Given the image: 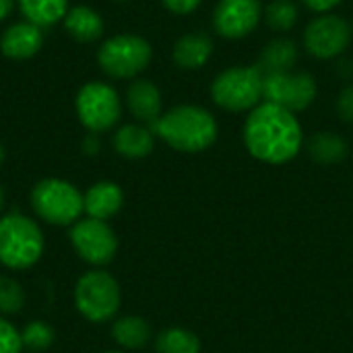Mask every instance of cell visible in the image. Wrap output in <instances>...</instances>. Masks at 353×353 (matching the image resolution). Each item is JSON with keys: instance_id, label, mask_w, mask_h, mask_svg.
I'll return each mask as SVG.
<instances>
[{"instance_id": "1", "label": "cell", "mask_w": 353, "mask_h": 353, "mask_svg": "<svg viewBox=\"0 0 353 353\" xmlns=\"http://www.w3.org/2000/svg\"><path fill=\"white\" fill-rule=\"evenodd\" d=\"M244 145L254 159L279 165L300 153L304 134L296 114L263 101L244 122Z\"/></svg>"}, {"instance_id": "2", "label": "cell", "mask_w": 353, "mask_h": 353, "mask_svg": "<svg viewBox=\"0 0 353 353\" xmlns=\"http://www.w3.org/2000/svg\"><path fill=\"white\" fill-rule=\"evenodd\" d=\"M151 130L163 139L172 149L184 153H199L217 141V120L199 105H176L159 116Z\"/></svg>"}, {"instance_id": "3", "label": "cell", "mask_w": 353, "mask_h": 353, "mask_svg": "<svg viewBox=\"0 0 353 353\" xmlns=\"http://www.w3.org/2000/svg\"><path fill=\"white\" fill-rule=\"evenodd\" d=\"M43 234L35 221L21 213L0 217V263L6 269L23 271L43 254Z\"/></svg>"}, {"instance_id": "4", "label": "cell", "mask_w": 353, "mask_h": 353, "mask_svg": "<svg viewBox=\"0 0 353 353\" xmlns=\"http://www.w3.org/2000/svg\"><path fill=\"white\" fill-rule=\"evenodd\" d=\"M265 74L259 66H230L211 83L213 101L228 112H252L263 103Z\"/></svg>"}, {"instance_id": "5", "label": "cell", "mask_w": 353, "mask_h": 353, "mask_svg": "<svg viewBox=\"0 0 353 353\" xmlns=\"http://www.w3.org/2000/svg\"><path fill=\"white\" fill-rule=\"evenodd\" d=\"M31 207L50 225H72L81 219L83 194L66 180L46 178L31 190Z\"/></svg>"}, {"instance_id": "6", "label": "cell", "mask_w": 353, "mask_h": 353, "mask_svg": "<svg viewBox=\"0 0 353 353\" xmlns=\"http://www.w3.org/2000/svg\"><path fill=\"white\" fill-rule=\"evenodd\" d=\"M151 56H153V50L145 37L122 33L101 43L97 52V62L108 77L132 79L149 66Z\"/></svg>"}, {"instance_id": "7", "label": "cell", "mask_w": 353, "mask_h": 353, "mask_svg": "<svg viewBox=\"0 0 353 353\" xmlns=\"http://www.w3.org/2000/svg\"><path fill=\"white\" fill-rule=\"evenodd\" d=\"M74 306L91 323L114 319L120 308V285L105 271H89L74 285Z\"/></svg>"}, {"instance_id": "8", "label": "cell", "mask_w": 353, "mask_h": 353, "mask_svg": "<svg viewBox=\"0 0 353 353\" xmlns=\"http://www.w3.org/2000/svg\"><path fill=\"white\" fill-rule=\"evenodd\" d=\"M316 81L310 72L288 70L277 74H265L263 101L275 103L292 114L304 112L316 99Z\"/></svg>"}, {"instance_id": "9", "label": "cell", "mask_w": 353, "mask_h": 353, "mask_svg": "<svg viewBox=\"0 0 353 353\" xmlns=\"http://www.w3.org/2000/svg\"><path fill=\"white\" fill-rule=\"evenodd\" d=\"M77 114L85 128L91 132H103L120 120L122 103L114 87L91 81L77 95Z\"/></svg>"}, {"instance_id": "10", "label": "cell", "mask_w": 353, "mask_h": 353, "mask_svg": "<svg viewBox=\"0 0 353 353\" xmlns=\"http://www.w3.org/2000/svg\"><path fill=\"white\" fill-rule=\"evenodd\" d=\"M70 242L74 252L85 263L95 267L108 265L118 250V240L114 230L108 225V221L93 219V217H85L72 223Z\"/></svg>"}, {"instance_id": "11", "label": "cell", "mask_w": 353, "mask_h": 353, "mask_svg": "<svg viewBox=\"0 0 353 353\" xmlns=\"http://www.w3.org/2000/svg\"><path fill=\"white\" fill-rule=\"evenodd\" d=\"M353 27L337 14H319L304 31V48L319 60H333L341 56L352 41Z\"/></svg>"}, {"instance_id": "12", "label": "cell", "mask_w": 353, "mask_h": 353, "mask_svg": "<svg viewBox=\"0 0 353 353\" xmlns=\"http://www.w3.org/2000/svg\"><path fill=\"white\" fill-rule=\"evenodd\" d=\"M263 19L261 0H219L213 10V29L225 39H242Z\"/></svg>"}, {"instance_id": "13", "label": "cell", "mask_w": 353, "mask_h": 353, "mask_svg": "<svg viewBox=\"0 0 353 353\" xmlns=\"http://www.w3.org/2000/svg\"><path fill=\"white\" fill-rule=\"evenodd\" d=\"M43 46V31L41 27L23 21V23H14L10 25L2 37H0V50L6 58L12 60H25L31 58L39 52V48Z\"/></svg>"}, {"instance_id": "14", "label": "cell", "mask_w": 353, "mask_h": 353, "mask_svg": "<svg viewBox=\"0 0 353 353\" xmlns=\"http://www.w3.org/2000/svg\"><path fill=\"white\" fill-rule=\"evenodd\" d=\"M124 205V192L114 182H97L89 186V190L83 194V207L87 217L108 221L114 217Z\"/></svg>"}, {"instance_id": "15", "label": "cell", "mask_w": 353, "mask_h": 353, "mask_svg": "<svg viewBox=\"0 0 353 353\" xmlns=\"http://www.w3.org/2000/svg\"><path fill=\"white\" fill-rule=\"evenodd\" d=\"M126 105L137 120L153 126L161 116V93L151 81L137 79L126 91Z\"/></svg>"}, {"instance_id": "16", "label": "cell", "mask_w": 353, "mask_h": 353, "mask_svg": "<svg viewBox=\"0 0 353 353\" xmlns=\"http://www.w3.org/2000/svg\"><path fill=\"white\" fill-rule=\"evenodd\" d=\"M213 54V41L207 33L194 31L182 35L174 46V62L184 70H196L209 62Z\"/></svg>"}, {"instance_id": "17", "label": "cell", "mask_w": 353, "mask_h": 353, "mask_svg": "<svg viewBox=\"0 0 353 353\" xmlns=\"http://www.w3.org/2000/svg\"><path fill=\"white\" fill-rule=\"evenodd\" d=\"M155 132L143 124H126L114 134V149L126 159H143L153 151Z\"/></svg>"}, {"instance_id": "18", "label": "cell", "mask_w": 353, "mask_h": 353, "mask_svg": "<svg viewBox=\"0 0 353 353\" xmlns=\"http://www.w3.org/2000/svg\"><path fill=\"white\" fill-rule=\"evenodd\" d=\"M298 56H300V52H298L296 41H292L288 37H277L263 48L256 66L263 74L288 72V70H294Z\"/></svg>"}, {"instance_id": "19", "label": "cell", "mask_w": 353, "mask_h": 353, "mask_svg": "<svg viewBox=\"0 0 353 353\" xmlns=\"http://www.w3.org/2000/svg\"><path fill=\"white\" fill-rule=\"evenodd\" d=\"M64 27L77 41H95L103 33V19L89 6H74L66 12Z\"/></svg>"}, {"instance_id": "20", "label": "cell", "mask_w": 353, "mask_h": 353, "mask_svg": "<svg viewBox=\"0 0 353 353\" xmlns=\"http://www.w3.org/2000/svg\"><path fill=\"white\" fill-rule=\"evenodd\" d=\"M308 155L323 165H335L341 163L347 157V143L341 134L337 132H316L310 137L308 145Z\"/></svg>"}, {"instance_id": "21", "label": "cell", "mask_w": 353, "mask_h": 353, "mask_svg": "<svg viewBox=\"0 0 353 353\" xmlns=\"http://www.w3.org/2000/svg\"><path fill=\"white\" fill-rule=\"evenodd\" d=\"M112 337L124 350H141L151 339V327L141 316H124L114 323Z\"/></svg>"}, {"instance_id": "22", "label": "cell", "mask_w": 353, "mask_h": 353, "mask_svg": "<svg viewBox=\"0 0 353 353\" xmlns=\"http://www.w3.org/2000/svg\"><path fill=\"white\" fill-rule=\"evenodd\" d=\"M25 19L37 27H50L66 17L68 0H19Z\"/></svg>"}, {"instance_id": "23", "label": "cell", "mask_w": 353, "mask_h": 353, "mask_svg": "<svg viewBox=\"0 0 353 353\" xmlns=\"http://www.w3.org/2000/svg\"><path fill=\"white\" fill-rule=\"evenodd\" d=\"M157 353H201V341L192 331L168 329L157 335Z\"/></svg>"}, {"instance_id": "24", "label": "cell", "mask_w": 353, "mask_h": 353, "mask_svg": "<svg viewBox=\"0 0 353 353\" xmlns=\"http://www.w3.org/2000/svg\"><path fill=\"white\" fill-rule=\"evenodd\" d=\"M263 17H265V23L273 31L285 33V31H290V29L296 27L298 17H300V10H298V6H296L294 0H273L263 10Z\"/></svg>"}, {"instance_id": "25", "label": "cell", "mask_w": 353, "mask_h": 353, "mask_svg": "<svg viewBox=\"0 0 353 353\" xmlns=\"http://www.w3.org/2000/svg\"><path fill=\"white\" fill-rule=\"evenodd\" d=\"M21 341H23V347L29 352H46L54 343V329L43 321H33L25 325V329L21 331Z\"/></svg>"}, {"instance_id": "26", "label": "cell", "mask_w": 353, "mask_h": 353, "mask_svg": "<svg viewBox=\"0 0 353 353\" xmlns=\"http://www.w3.org/2000/svg\"><path fill=\"white\" fill-rule=\"evenodd\" d=\"M25 306V292L19 281L0 275V314H14Z\"/></svg>"}, {"instance_id": "27", "label": "cell", "mask_w": 353, "mask_h": 353, "mask_svg": "<svg viewBox=\"0 0 353 353\" xmlns=\"http://www.w3.org/2000/svg\"><path fill=\"white\" fill-rule=\"evenodd\" d=\"M23 352V341H21V331L17 327L0 316V353H21Z\"/></svg>"}, {"instance_id": "28", "label": "cell", "mask_w": 353, "mask_h": 353, "mask_svg": "<svg viewBox=\"0 0 353 353\" xmlns=\"http://www.w3.org/2000/svg\"><path fill=\"white\" fill-rule=\"evenodd\" d=\"M337 114L343 122L353 124V83L345 85L337 97Z\"/></svg>"}, {"instance_id": "29", "label": "cell", "mask_w": 353, "mask_h": 353, "mask_svg": "<svg viewBox=\"0 0 353 353\" xmlns=\"http://www.w3.org/2000/svg\"><path fill=\"white\" fill-rule=\"evenodd\" d=\"M172 12H176V14H188V12H192L203 0H161Z\"/></svg>"}, {"instance_id": "30", "label": "cell", "mask_w": 353, "mask_h": 353, "mask_svg": "<svg viewBox=\"0 0 353 353\" xmlns=\"http://www.w3.org/2000/svg\"><path fill=\"white\" fill-rule=\"evenodd\" d=\"M304 2V6H308L310 10L319 12V14H329L335 6H339L343 0H300Z\"/></svg>"}, {"instance_id": "31", "label": "cell", "mask_w": 353, "mask_h": 353, "mask_svg": "<svg viewBox=\"0 0 353 353\" xmlns=\"http://www.w3.org/2000/svg\"><path fill=\"white\" fill-rule=\"evenodd\" d=\"M12 6H14V0H0V21L10 14Z\"/></svg>"}, {"instance_id": "32", "label": "cell", "mask_w": 353, "mask_h": 353, "mask_svg": "<svg viewBox=\"0 0 353 353\" xmlns=\"http://www.w3.org/2000/svg\"><path fill=\"white\" fill-rule=\"evenodd\" d=\"M85 151L91 155V153H95V151H99V141L95 139V137H89L87 141H85Z\"/></svg>"}, {"instance_id": "33", "label": "cell", "mask_w": 353, "mask_h": 353, "mask_svg": "<svg viewBox=\"0 0 353 353\" xmlns=\"http://www.w3.org/2000/svg\"><path fill=\"white\" fill-rule=\"evenodd\" d=\"M4 203H6V194H4V188L0 186V211L4 209Z\"/></svg>"}, {"instance_id": "34", "label": "cell", "mask_w": 353, "mask_h": 353, "mask_svg": "<svg viewBox=\"0 0 353 353\" xmlns=\"http://www.w3.org/2000/svg\"><path fill=\"white\" fill-rule=\"evenodd\" d=\"M2 159H4V149H2V145H0V163H2Z\"/></svg>"}, {"instance_id": "35", "label": "cell", "mask_w": 353, "mask_h": 353, "mask_svg": "<svg viewBox=\"0 0 353 353\" xmlns=\"http://www.w3.org/2000/svg\"><path fill=\"white\" fill-rule=\"evenodd\" d=\"M116 2H128V0H116Z\"/></svg>"}, {"instance_id": "36", "label": "cell", "mask_w": 353, "mask_h": 353, "mask_svg": "<svg viewBox=\"0 0 353 353\" xmlns=\"http://www.w3.org/2000/svg\"><path fill=\"white\" fill-rule=\"evenodd\" d=\"M103 353H122V352H103Z\"/></svg>"}]
</instances>
